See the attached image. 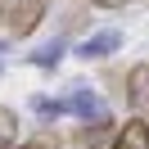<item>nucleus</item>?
Returning <instances> with one entry per match:
<instances>
[{
  "label": "nucleus",
  "mask_w": 149,
  "mask_h": 149,
  "mask_svg": "<svg viewBox=\"0 0 149 149\" xmlns=\"http://www.w3.org/2000/svg\"><path fill=\"white\" fill-rule=\"evenodd\" d=\"M109 149H149V118L131 113L127 122H118V131H113Z\"/></svg>",
  "instance_id": "nucleus-3"
},
{
  "label": "nucleus",
  "mask_w": 149,
  "mask_h": 149,
  "mask_svg": "<svg viewBox=\"0 0 149 149\" xmlns=\"http://www.w3.org/2000/svg\"><path fill=\"white\" fill-rule=\"evenodd\" d=\"M86 5H95V9H122L127 0H86Z\"/></svg>",
  "instance_id": "nucleus-10"
},
{
  "label": "nucleus",
  "mask_w": 149,
  "mask_h": 149,
  "mask_svg": "<svg viewBox=\"0 0 149 149\" xmlns=\"http://www.w3.org/2000/svg\"><path fill=\"white\" fill-rule=\"evenodd\" d=\"M118 45H122V32L118 27H104V32H91V36L77 45V59H86V63H100V59H109V54H118Z\"/></svg>",
  "instance_id": "nucleus-1"
},
{
  "label": "nucleus",
  "mask_w": 149,
  "mask_h": 149,
  "mask_svg": "<svg viewBox=\"0 0 149 149\" xmlns=\"http://www.w3.org/2000/svg\"><path fill=\"white\" fill-rule=\"evenodd\" d=\"M113 131H118V122H113L109 113H95V118H86L81 127H77L72 145H77V149H100L104 140H113Z\"/></svg>",
  "instance_id": "nucleus-2"
},
{
  "label": "nucleus",
  "mask_w": 149,
  "mask_h": 149,
  "mask_svg": "<svg viewBox=\"0 0 149 149\" xmlns=\"http://www.w3.org/2000/svg\"><path fill=\"white\" fill-rule=\"evenodd\" d=\"M63 50H68V41H63V36H54V41H45L41 50H32L27 63H32V68H41V72H54V68L63 63Z\"/></svg>",
  "instance_id": "nucleus-6"
},
{
  "label": "nucleus",
  "mask_w": 149,
  "mask_h": 149,
  "mask_svg": "<svg viewBox=\"0 0 149 149\" xmlns=\"http://www.w3.org/2000/svg\"><path fill=\"white\" fill-rule=\"evenodd\" d=\"M14 145H18V113L0 104V149H14Z\"/></svg>",
  "instance_id": "nucleus-8"
},
{
  "label": "nucleus",
  "mask_w": 149,
  "mask_h": 149,
  "mask_svg": "<svg viewBox=\"0 0 149 149\" xmlns=\"http://www.w3.org/2000/svg\"><path fill=\"white\" fill-rule=\"evenodd\" d=\"M0 27H5V0H0Z\"/></svg>",
  "instance_id": "nucleus-11"
},
{
  "label": "nucleus",
  "mask_w": 149,
  "mask_h": 149,
  "mask_svg": "<svg viewBox=\"0 0 149 149\" xmlns=\"http://www.w3.org/2000/svg\"><path fill=\"white\" fill-rule=\"evenodd\" d=\"M14 149H59V136H50V131H36V136L18 140Z\"/></svg>",
  "instance_id": "nucleus-9"
},
{
  "label": "nucleus",
  "mask_w": 149,
  "mask_h": 149,
  "mask_svg": "<svg viewBox=\"0 0 149 149\" xmlns=\"http://www.w3.org/2000/svg\"><path fill=\"white\" fill-rule=\"evenodd\" d=\"M0 72H5V63H0Z\"/></svg>",
  "instance_id": "nucleus-12"
},
{
  "label": "nucleus",
  "mask_w": 149,
  "mask_h": 149,
  "mask_svg": "<svg viewBox=\"0 0 149 149\" xmlns=\"http://www.w3.org/2000/svg\"><path fill=\"white\" fill-rule=\"evenodd\" d=\"M63 113H72V118H95V113H104V104H100V95L91 91V86H68V95H63Z\"/></svg>",
  "instance_id": "nucleus-4"
},
{
  "label": "nucleus",
  "mask_w": 149,
  "mask_h": 149,
  "mask_svg": "<svg viewBox=\"0 0 149 149\" xmlns=\"http://www.w3.org/2000/svg\"><path fill=\"white\" fill-rule=\"evenodd\" d=\"M127 104L140 113V118L149 113V63H136L127 72Z\"/></svg>",
  "instance_id": "nucleus-5"
},
{
  "label": "nucleus",
  "mask_w": 149,
  "mask_h": 149,
  "mask_svg": "<svg viewBox=\"0 0 149 149\" xmlns=\"http://www.w3.org/2000/svg\"><path fill=\"white\" fill-rule=\"evenodd\" d=\"M32 113H36L45 127H54L59 118H68V113H63V100H50V95H32Z\"/></svg>",
  "instance_id": "nucleus-7"
}]
</instances>
